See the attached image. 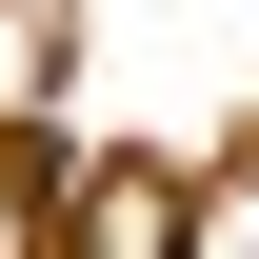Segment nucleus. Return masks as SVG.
<instances>
[{"label":"nucleus","instance_id":"f03ea898","mask_svg":"<svg viewBox=\"0 0 259 259\" xmlns=\"http://www.w3.org/2000/svg\"><path fill=\"white\" fill-rule=\"evenodd\" d=\"M0 259H60V199H40L20 160H0Z\"/></svg>","mask_w":259,"mask_h":259},{"label":"nucleus","instance_id":"f257e3e1","mask_svg":"<svg viewBox=\"0 0 259 259\" xmlns=\"http://www.w3.org/2000/svg\"><path fill=\"white\" fill-rule=\"evenodd\" d=\"M60 259H199V180H160V160L80 180V199H60Z\"/></svg>","mask_w":259,"mask_h":259}]
</instances>
